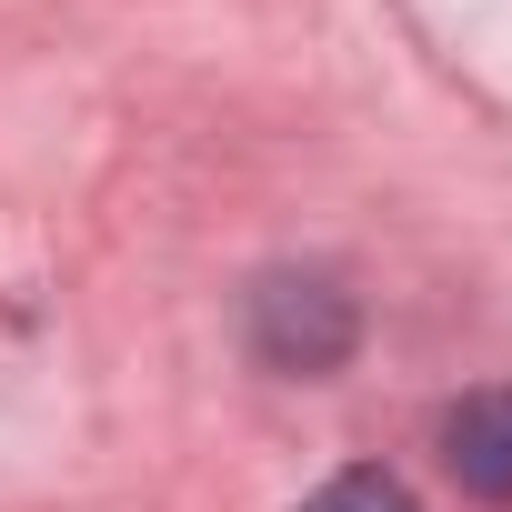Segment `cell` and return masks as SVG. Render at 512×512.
I'll list each match as a JSON object with an SVG mask.
<instances>
[{
	"label": "cell",
	"instance_id": "cell-1",
	"mask_svg": "<svg viewBox=\"0 0 512 512\" xmlns=\"http://www.w3.org/2000/svg\"><path fill=\"white\" fill-rule=\"evenodd\" d=\"M362 342V302L332 282V272H262L251 282V352H262L272 372H342Z\"/></svg>",
	"mask_w": 512,
	"mask_h": 512
},
{
	"label": "cell",
	"instance_id": "cell-2",
	"mask_svg": "<svg viewBox=\"0 0 512 512\" xmlns=\"http://www.w3.org/2000/svg\"><path fill=\"white\" fill-rule=\"evenodd\" d=\"M442 462H452L462 492L512 502V392H462L442 412Z\"/></svg>",
	"mask_w": 512,
	"mask_h": 512
},
{
	"label": "cell",
	"instance_id": "cell-3",
	"mask_svg": "<svg viewBox=\"0 0 512 512\" xmlns=\"http://www.w3.org/2000/svg\"><path fill=\"white\" fill-rule=\"evenodd\" d=\"M302 512H422V502H412V492H402L382 462H352V472H332V482H322Z\"/></svg>",
	"mask_w": 512,
	"mask_h": 512
}]
</instances>
